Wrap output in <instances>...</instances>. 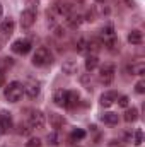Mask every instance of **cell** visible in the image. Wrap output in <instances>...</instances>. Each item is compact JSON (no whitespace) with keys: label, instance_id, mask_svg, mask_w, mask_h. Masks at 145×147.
I'll list each match as a JSON object with an SVG mask.
<instances>
[{"label":"cell","instance_id":"83f0119b","mask_svg":"<svg viewBox=\"0 0 145 147\" xmlns=\"http://www.w3.org/2000/svg\"><path fill=\"white\" fill-rule=\"evenodd\" d=\"M142 142H144V132L138 128V130H135V134H133V144H135V146H142Z\"/></svg>","mask_w":145,"mask_h":147},{"label":"cell","instance_id":"6da1fadb","mask_svg":"<svg viewBox=\"0 0 145 147\" xmlns=\"http://www.w3.org/2000/svg\"><path fill=\"white\" fill-rule=\"evenodd\" d=\"M3 94H5V99H7L9 103H17V101H21L22 96H24V84L19 82V80H14V82H10V84L5 87Z\"/></svg>","mask_w":145,"mask_h":147},{"label":"cell","instance_id":"7402d4cb","mask_svg":"<svg viewBox=\"0 0 145 147\" xmlns=\"http://www.w3.org/2000/svg\"><path fill=\"white\" fill-rule=\"evenodd\" d=\"M75 50L79 51V53H87L89 50H87V38L80 36L77 41H75Z\"/></svg>","mask_w":145,"mask_h":147},{"label":"cell","instance_id":"d6a6232c","mask_svg":"<svg viewBox=\"0 0 145 147\" xmlns=\"http://www.w3.org/2000/svg\"><path fill=\"white\" fill-rule=\"evenodd\" d=\"M135 91H137L138 94H144V92H145V82H144V80H140V82H137V84H135Z\"/></svg>","mask_w":145,"mask_h":147},{"label":"cell","instance_id":"5b68a950","mask_svg":"<svg viewBox=\"0 0 145 147\" xmlns=\"http://www.w3.org/2000/svg\"><path fill=\"white\" fill-rule=\"evenodd\" d=\"M14 28H15V24H14V21L10 17L2 21V24H0V43H3L5 39H9V38L12 36Z\"/></svg>","mask_w":145,"mask_h":147},{"label":"cell","instance_id":"8d00e7d4","mask_svg":"<svg viewBox=\"0 0 145 147\" xmlns=\"http://www.w3.org/2000/svg\"><path fill=\"white\" fill-rule=\"evenodd\" d=\"M109 147H123V146L118 144V140H111V142H109Z\"/></svg>","mask_w":145,"mask_h":147},{"label":"cell","instance_id":"8992f818","mask_svg":"<svg viewBox=\"0 0 145 147\" xmlns=\"http://www.w3.org/2000/svg\"><path fill=\"white\" fill-rule=\"evenodd\" d=\"M34 22H36V10H33V9L22 10V14H21V26L24 29H29Z\"/></svg>","mask_w":145,"mask_h":147},{"label":"cell","instance_id":"60d3db41","mask_svg":"<svg viewBox=\"0 0 145 147\" xmlns=\"http://www.w3.org/2000/svg\"><path fill=\"white\" fill-rule=\"evenodd\" d=\"M70 147H79V146H70Z\"/></svg>","mask_w":145,"mask_h":147},{"label":"cell","instance_id":"2e32d148","mask_svg":"<svg viewBox=\"0 0 145 147\" xmlns=\"http://www.w3.org/2000/svg\"><path fill=\"white\" fill-rule=\"evenodd\" d=\"M53 101H55V105L56 106H65L67 105V91H63V89H58V91H55V94H53Z\"/></svg>","mask_w":145,"mask_h":147},{"label":"cell","instance_id":"30bf717a","mask_svg":"<svg viewBox=\"0 0 145 147\" xmlns=\"http://www.w3.org/2000/svg\"><path fill=\"white\" fill-rule=\"evenodd\" d=\"M116 99H118V92H114V91H108V92L101 94V98H99V105H101L103 108H109Z\"/></svg>","mask_w":145,"mask_h":147},{"label":"cell","instance_id":"ba28073f","mask_svg":"<svg viewBox=\"0 0 145 147\" xmlns=\"http://www.w3.org/2000/svg\"><path fill=\"white\" fill-rule=\"evenodd\" d=\"M28 123L31 125V128H43V127H44V115H43L39 110L31 111L29 121H28Z\"/></svg>","mask_w":145,"mask_h":147},{"label":"cell","instance_id":"8fae6325","mask_svg":"<svg viewBox=\"0 0 145 147\" xmlns=\"http://www.w3.org/2000/svg\"><path fill=\"white\" fill-rule=\"evenodd\" d=\"M51 9L56 12V16H63V17H67L68 14H72V5L67 3V2H56Z\"/></svg>","mask_w":145,"mask_h":147},{"label":"cell","instance_id":"44dd1931","mask_svg":"<svg viewBox=\"0 0 145 147\" xmlns=\"http://www.w3.org/2000/svg\"><path fill=\"white\" fill-rule=\"evenodd\" d=\"M101 121H104V123H108V125H116L118 123V113H104V115H101Z\"/></svg>","mask_w":145,"mask_h":147},{"label":"cell","instance_id":"9a60e30c","mask_svg":"<svg viewBox=\"0 0 145 147\" xmlns=\"http://www.w3.org/2000/svg\"><path fill=\"white\" fill-rule=\"evenodd\" d=\"M62 70H63V74H67V75H73V74L79 72V65H77L75 60H65L63 65H62Z\"/></svg>","mask_w":145,"mask_h":147},{"label":"cell","instance_id":"9c48e42d","mask_svg":"<svg viewBox=\"0 0 145 147\" xmlns=\"http://www.w3.org/2000/svg\"><path fill=\"white\" fill-rule=\"evenodd\" d=\"M39 91H41V84L38 80L31 79L28 84H24V94H28L29 98H36L38 94H39Z\"/></svg>","mask_w":145,"mask_h":147},{"label":"cell","instance_id":"ffe728a7","mask_svg":"<svg viewBox=\"0 0 145 147\" xmlns=\"http://www.w3.org/2000/svg\"><path fill=\"white\" fill-rule=\"evenodd\" d=\"M77 103H79V92L67 91V105H65V108H73Z\"/></svg>","mask_w":145,"mask_h":147},{"label":"cell","instance_id":"f1b7e54d","mask_svg":"<svg viewBox=\"0 0 145 147\" xmlns=\"http://www.w3.org/2000/svg\"><path fill=\"white\" fill-rule=\"evenodd\" d=\"M118 105L121 106V108H128V105H130V98L128 96H118Z\"/></svg>","mask_w":145,"mask_h":147},{"label":"cell","instance_id":"4316f807","mask_svg":"<svg viewBox=\"0 0 145 147\" xmlns=\"http://www.w3.org/2000/svg\"><path fill=\"white\" fill-rule=\"evenodd\" d=\"M80 82L85 86V89H87V91H92V80H91V74H85V75H82V77H80Z\"/></svg>","mask_w":145,"mask_h":147},{"label":"cell","instance_id":"d590c367","mask_svg":"<svg viewBox=\"0 0 145 147\" xmlns=\"http://www.w3.org/2000/svg\"><path fill=\"white\" fill-rule=\"evenodd\" d=\"M5 84V72L3 70H0V87Z\"/></svg>","mask_w":145,"mask_h":147},{"label":"cell","instance_id":"603a6c76","mask_svg":"<svg viewBox=\"0 0 145 147\" xmlns=\"http://www.w3.org/2000/svg\"><path fill=\"white\" fill-rule=\"evenodd\" d=\"M85 137V130L82 128H75L72 134H70V142H77V140H82Z\"/></svg>","mask_w":145,"mask_h":147},{"label":"cell","instance_id":"74e56055","mask_svg":"<svg viewBox=\"0 0 145 147\" xmlns=\"http://www.w3.org/2000/svg\"><path fill=\"white\" fill-rule=\"evenodd\" d=\"M128 3V7H135V0H125Z\"/></svg>","mask_w":145,"mask_h":147},{"label":"cell","instance_id":"f35d334b","mask_svg":"<svg viewBox=\"0 0 145 147\" xmlns=\"http://www.w3.org/2000/svg\"><path fill=\"white\" fill-rule=\"evenodd\" d=\"M2 16H3V7H2V3H0V19H2Z\"/></svg>","mask_w":145,"mask_h":147},{"label":"cell","instance_id":"277c9868","mask_svg":"<svg viewBox=\"0 0 145 147\" xmlns=\"http://www.w3.org/2000/svg\"><path fill=\"white\" fill-rule=\"evenodd\" d=\"M10 48H12V51H14V53H17V55H28V53L31 51L33 45H31V41H29V39H26V38H21V39L14 41Z\"/></svg>","mask_w":145,"mask_h":147},{"label":"cell","instance_id":"d6986e66","mask_svg":"<svg viewBox=\"0 0 145 147\" xmlns=\"http://www.w3.org/2000/svg\"><path fill=\"white\" fill-rule=\"evenodd\" d=\"M128 41H130L132 45H142L144 36H142V33H140L138 29H133V31H130V34H128Z\"/></svg>","mask_w":145,"mask_h":147},{"label":"cell","instance_id":"ab89813d","mask_svg":"<svg viewBox=\"0 0 145 147\" xmlns=\"http://www.w3.org/2000/svg\"><path fill=\"white\" fill-rule=\"evenodd\" d=\"M96 2H99V3H101V2H104V0H96Z\"/></svg>","mask_w":145,"mask_h":147},{"label":"cell","instance_id":"4dcf8cb0","mask_svg":"<svg viewBox=\"0 0 145 147\" xmlns=\"http://www.w3.org/2000/svg\"><path fill=\"white\" fill-rule=\"evenodd\" d=\"M41 139H38V137H34V139H29V142H26V147H41Z\"/></svg>","mask_w":145,"mask_h":147},{"label":"cell","instance_id":"52a82bcc","mask_svg":"<svg viewBox=\"0 0 145 147\" xmlns=\"http://www.w3.org/2000/svg\"><path fill=\"white\" fill-rule=\"evenodd\" d=\"M14 127L12 121V115L9 111H0V132L2 134H9Z\"/></svg>","mask_w":145,"mask_h":147},{"label":"cell","instance_id":"484cf974","mask_svg":"<svg viewBox=\"0 0 145 147\" xmlns=\"http://www.w3.org/2000/svg\"><path fill=\"white\" fill-rule=\"evenodd\" d=\"M14 65V60L10 58V57H3V58H0V70H7V69H10Z\"/></svg>","mask_w":145,"mask_h":147},{"label":"cell","instance_id":"f546056e","mask_svg":"<svg viewBox=\"0 0 145 147\" xmlns=\"http://www.w3.org/2000/svg\"><path fill=\"white\" fill-rule=\"evenodd\" d=\"M132 72H133V75H144L145 74V65L144 63H138L137 67H132Z\"/></svg>","mask_w":145,"mask_h":147},{"label":"cell","instance_id":"e0dca14e","mask_svg":"<svg viewBox=\"0 0 145 147\" xmlns=\"http://www.w3.org/2000/svg\"><path fill=\"white\" fill-rule=\"evenodd\" d=\"M97 65H99V58H97V55H89V57L85 58V69H87V72H92Z\"/></svg>","mask_w":145,"mask_h":147},{"label":"cell","instance_id":"1f68e13d","mask_svg":"<svg viewBox=\"0 0 145 147\" xmlns=\"http://www.w3.org/2000/svg\"><path fill=\"white\" fill-rule=\"evenodd\" d=\"M46 140H48V144H51V146H56V144H58V134H56V132L50 134Z\"/></svg>","mask_w":145,"mask_h":147},{"label":"cell","instance_id":"836d02e7","mask_svg":"<svg viewBox=\"0 0 145 147\" xmlns=\"http://www.w3.org/2000/svg\"><path fill=\"white\" fill-rule=\"evenodd\" d=\"M55 36L56 38H63L65 36V31H63L62 26H56V28H55Z\"/></svg>","mask_w":145,"mask_h":147},{"label":"cell","instance_id":"ac0fdd59","mask_svg":"<svg viewBox=\"0 0 145 147\" xmlns=\"http://www.w3.org/2000/svg\"><path fill=\"white\" fill-rule=\"evenodd\" d=\"M138 120V110L137 108H126L125 111V121L126 123H133Z\"/></svg>","mask_w":145,"mask_h":147},{"label":"cell","instance_id":"5bb4252c","mask_svg":"<svg viewBox=\"0 0 145 147\" xmlns=\"http://www.w3.org/2000/svg\"><path fill=\"white\" fill-rule=\"evenodd\" d=\"M48 121L55 130H60L63 127V116L58 113H48Z\"/></svg>","mask_w":145,"mask_h":147},{"label":"cell","instance_id":"7a4b0ae2","mask_svg":"<svg viewBox=\"0 0 145 147\" xmlns=\"http://www.w3.org/2000/svg\"><path fill=\"white\" fill-rule=\"evenodd\" d=\"M53 60H51V53L48 51V48L41 46L38 48L33 55V65L34 67H44V65H50Z\"/></svg>","mask_w":145,"mask_h":147},{"label":"cell","instance_id":"e575fe53","mask_svg":"<svg viewBox=\"0 0 145 147\" xmlns=\"http://www.w3.org/2000/svg\"><path fill=\"white\" fill-rule=\"evenodd\" d=\"M85 21H89V22L96 21V12H94V10H89V12L85 14Z\"/></svg>","mask_w":145,"mask_h":147},{"label":"cell","instance_id":"7c38bea8","mask_svg":"<svg viewBox=\"0 0 145 147\" xmlns=\"http://www.w3.org/2000/svg\"><path fill=\"white\" fill-rule=\"evenodd\" d=\"M113 38H116L114 28H113V24H106V26L101 29V33H99V39H101L103 45H104V43H108L109 39H113Z\"/></svg>","mask_w":145,"mask_h":147},{"label":"cell","instance_id":"4fadbf2b","mask_svg":"<svg viewBox=\"0 0 145 147\" xmlns=\"http://www.w3.org/2000/svg\"><path fill=\"white\" fill-rule=\"evenodd\" d=\"M82 21H84V17H82L80 14H68V16L65 17L67 26H68V28H72V29H77V28L82 24Z\"/></svg>","mask_w":145,"mask_h":147},{"label":"cell","instance_id":"cb8c5ba5","mask_svg":"<svg viewBox=\"0 0 145 147\" xmlns=\"http://www.w3.org/2000/svg\"><path fill=\"white\" fill-rule=\"evenodd\" d=\"M106 46H108V50L111 53H116V51H119V41H118V38H113V39H109L108 43H104Z\"/></svg>","mask_w":145,"mask_h":147},{"label":"cell","instance_id":"d4e9b609","mask_svg":"<svg viewBox=\"0 0 145 147\" xmlns=\"http://www.w3.org/2000/svg\"><path fill=\"white\" fill-rule=\"evenodd\" d=\"M31 130H33V128H31L29 123H19V125H17V134H19V135H29Z\"/></svg>","mask_w":145,"mask_h":147},{"label":"cell","instance_id":"3957f363","mask_svg":"<svg viewBox=\"0 0 145 147\" xmlns=\"http://www.w3.org/2000/svg\"><path fill=\"white\" fill-rule=\"evenodd\" d=\"M114 65L113 63H104L101 69H99V82L104 84V86H109L114 79Z\"/></svg>","mask_w":145,"mask_h":147}]
</instances>
